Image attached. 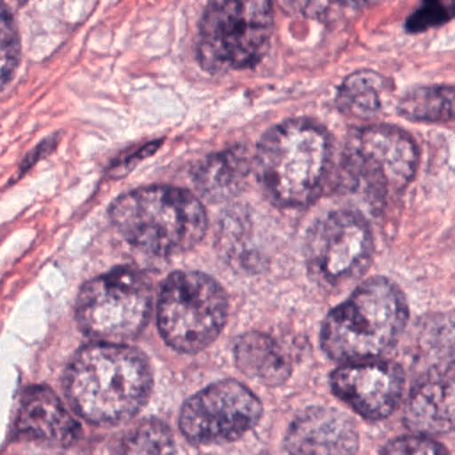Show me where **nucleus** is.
Returning <instances> with one entry per match:
<instances>
[{
	"instance_id": "5",
	"label": "nucleus",
	"mask_w": 455,
	"mask_h": 455,
	"mask_svg": "<svg viewBox=\"0 0 455 455\" xmlns=\"http://www.w3.org/2000/svg\"><path fill=\"white\" fill-rule=\"evenodd\" d=\"M228 299L220 284L194 270L167 277L158 297V329L169 347L199 352L208 347L226 323Z\"/></svg>"
},
{
	"instance_id": "19",
	"label": "nucleus",
	"mask_w": 455,
	"mask_h": 455,
	"mask_svg": "<svg viewBox=\"0 0 455 455\" xmlns=\"http://www.w3.org/2000/svg\"><path fill=\"white\" fill-rule=\"evenodd\" d=\"M117 455H176L174 439L167 425L151 419L130 432Z\"/></svg>"
},
{
	"instance_id": "3",
	"label": "nucleus",
	"mask_w": 455,
	"mask_h": 455,
	"mask_svg": "<svg viewBox=\"0 0 455 455\" xmlns=\"http://www.w3.org/2000/svg\"><path fill=\"white\" fill-rule=\"evenodd\" d=\"M331 162L327 133L306 119L274 126L261 139L254 169L265 194L279 206H304L320 192Z\"/></svg>"
},
{
	"instance_id": "4",
	"label": "nucleus",
	"mask_w": 455,
	"mask_h": 455,
	"mask_svg": "<svg viewBox=\"0 0 455 455\" xmlns=\"http://www.w3.org/2000/svg\"><path fill=\"white\" fill-rule=\"evenodd\" d=\"M116 229L133 245L172 254L194 247L206 231L203 204L176 187H144L116 199L110 208Z\"/></svg>"
},
{
	"instance_id": "10",
	"label": "nucleus",
	"mask_w": 455,
	"mask_h": 455,
	"mask_svg": "<svg viewBox=\"0 0 455 455\" xmlns=\"http://www.w3.org/2000/svg\"><path fill=\"white\" fill-rule=\"evenodd\" d=\"M371 249L368 222L354 212H334L311 229L306 259L318 281L343 284L364 272L371 259Z\"/></svg>"
},
{
	"instance_id": "7",
	"label": "nucleus",
	"mask_w": 455,
	"mask_h": 455,
	"mask_svg": "<svg viewBox=\"0 0 455 455\" xmlns=\"http://www.w3.org/2000/svg\"><path fill=\"white\" fill-rule=\"evenodd\" d=\"M341 167L352 192L368 203H382L414 176L418 148L411 135L395 126H366L348 139Z\"/></svg>"
},
{
	"instance_id": "20",
	"label": "nucleus",
	"mask_w": 455,
	"mask_h": 455,
	"mask_svg": "<svg viewBox=\"0 0 455 455\" xmlns=\"http://www.w3.org/2000/svg\"><path fill=\"white\" fill-rule=\"evenodd\" d=\"M20 60V37L16 23L5 5L0 4V91L11 82Z\"/></svg>"
},
{
	"instance_id": "16",
	"label": "nucleus",
	"mask_w": 455,
	"mask_h": 455,
	"mask_svg": "<svg viewBox=\"0 0 455 455\" xmlns=\"http://www.w3.org/2000/svg\"><path fill=\"white\" fill-rule=\"evenodd\" d=\"M251 171V158L245 148H231L204 158L194 169V183L197 190L212 199L224 201L235 196Z\"/></svg>"
},
{
	"instance_id": "12",
	"label": "nucleus",
	"mask_w": 455,
	"mask_h": 455,
	"mask_svg": "<svg viewBox=\"0 0 455 455\" xmlns=\"http://www.w3.org/2000/svg\"><path fill=\"white\" fill-rule=\"evenodd\" d=\"M357 428L341 411L311 407L290 425L284 439L288 455H355Z\"/></svg>"
},
{
	"instance_id": "8",
	"label": "nucleus",
	"mask_w": 455,
	"mask_h": 455,
	"mask_svg": "<svg viewBox=\"0 0 455 455\" xmlns=\"http://www.w3.org/2000/svg\"><path fill=\"white\" fill-rule=\"evenodd\" d=\"M151 309V288L133 267H119L80 290L76 320L96 343H121L144 327Z\"/></svg>"
},
{
	"instance_id": "6",
	"label": "nucleus",
	"mask_w": 455,
	"mask_h": 455,
	"mask_svg": "<svg viewBox=\"0 0 455 455\" xmlns=\"http://www.w3.org/2000/svg\"><path fill=\"white\" fill-rule=\"evenodd\" d=\"M272 20V5L261 0L206 5L197 34V55L203 68L228 71L259 62L268 48Z\"/></svg>"
},
{
	"instance_id": "2",
	"label": "nucleus",
	"mask_w": 455,
	"mask_h": 455,
	"mask_svg": "<svg viewBox=\"0 0 455 455\" xmlns=\"http://www.w3.org/2000/svg\"><path fill=\"white\" fill-rule=\"evenodd\" d=\"M405 322L407 304L402 291L389 279L371 277L329 313L320 343L341 364L371 361L395 345Z\"/></svg>"
},
{
	"instance_id": "9",
	"label": "nucleus",
	"mask_w": 455,
	"mask_h": 455,
	"mask_svg": "<svg viewBox=\"0 0 455 455\" xmlns=\"http://www.w3.org/2000/svg\"><path fill=\"white\" fill-rule=\"evenodd\" d=\"M261 416V403L236 380L215 382L190 396L180 414L183 435L197 444L235 441Z\"/></svg>"
},
{
	"instance_id": "21",
	"label": "nucleus",
	"mask_w": 455,
	"mask_h": 455,
	"mask_svg": "<svg viewBox=\"0 0 455 455\" xmlns=\"http://www.w3.org/2000/svg\"><path fill=\"white\" fill-rule=\"evenodd\" d=\"M382 455H450L443 444L427 435H403L387 443Z\"/></svg>"
},
{
	"instance_id": "15",
	"label": "nucleus",
	"mask_w": 455,
	"mask_h": 455,
	"mask_svg": "<svg viewBox=\"0 0 455 455\" xmlns=\"http://www.w3.org/2000/svg\"><path fill=\"white\" fill-rule=\"evenodd\" d=\"M236 366L268 386L283 384L291 373L288 352L268 334L245 332L235 343Z\"/></svg>"
},
{
	"instance_id": "1",
	"label": "nucleus",
	"mask_w": 455,
	"mask_h": 455,
	"mask_svg": "<svg viewBox=\"0 0 455 455\" xmlns=\"http://www.w3.org/2000/svg\"><path fill=\"white\" fill-rule=\"evenodd\" d=\"M151 389V370L142 352L123 343L84 347L66 371V395L73 409L96 425L132 418Z\"/></svg>"
},
{
	"instance_id": "18",
	"label": "nucleus",
	"mask_w": 455,
	"mask_h": 455,
	"mask_svg": "<svg viewBox=\"0 0 455 455\" xmlns=\"http://www.w3.org/2000/svg\"><path fill=\"white\" fill-rule=\"evenodd\" d=\"M384 78L375 71H359L350 75L338 91L339 108L355 117L373 116L380 108Z\"/></svg>"
},
{
	"instance_id": "11",
	"label": "nucleus",
	"mask_w": 455,
	"mask_h": 455,
	"mask_svg": "<svg viewBox=\"0 0 455 455\" xmlns=\"http://www.w3.org/2000/svg\"><path fill=\"white\" fill-rule=\"evenodd\" d=\"M334 395L366 419L389 416L403 391V373L398 364L380 359L341 364L331 375Z\"/></svg>"
},
{
	"instance_id": "22",
	"label": "nucleus",
	"mask_w": 455,
	"mask_h": 455,
	"mask_svg": "<svg viewBox=\"0 0 455 455\" xmlns=\"http://www.w3.org/2000/svg\"><path fill=\"white\" fill-rule=\"evenodd\" d=\"M455 16V4L453 2H428L423 4L416 12H412L407 20L409 30H425L428 27L444 23Z\"/></svg>"
},
{
	"instance_id": "14",
	"label": "nucleus",
	"mask_w": 455,
	"mask_h": 455,
	"mask_svg": "<svg viewBox=\"0 0 455 455\" xmlns=\"http://www.w3.org/2000/svg\"><path fill=\"white\" fill-rule=\"evenodd\" d=\"M16 432L32 441L69 444L80 437V425L48 387H30L21 396Z\"/></svg>"
},
{
	"instance_id": "13",
	"label": "nucleus",
	"mask_w": 455,
	"mask_h": 455,
	"mask_svg": "<svg viewBox=\"0 0 455 455\" xmlns=\"http://www.w3.org/2000/svg\"><path fill=\"white\" fill-rule=\"evenodd\" d=\"M405 425L418 435L455 428V370H430L409 395Z\"/></svg>"
},
{
	"instance_id": "17",
	"label": "nucleus",
	"mask_w": 455,
	"mask_h": 455,
	"mask_svg": "<svg viewBox=\"0 0 455 455\" xmlns=\"http://www.w3.org/2000/svg\"><path fill=\"white\" fill-rule=\"evenodd\" d=\"M400 112L412 121H451L455 119V89L448 85L412 89L402 98Z\"/></svg>"
}]
</instances>
